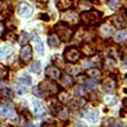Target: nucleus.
<instances>
[{"label": "nucleus", "instance_id": "24", "mask_svg": "<svg viewBox=\"0 0 127 127\" xmlns=\"http://www.w3.org/2000/svg\"><path fill=\"white\" fill-rule=\"evenodd\" d=\"M73 91H74V94L78 97L85 96L86 95H87V90L86 86L80 84H76L75 86H74Z\"/></svg>", "mask_w": 127, "mask_h": 127}, {"label": "nucleus", "instance_id": "31", "mask_svg": "<svg viewBox=\"0 0 127 127\" xmlns=\"http://www.w3.org/2000/svg\"><path fill=\"white\" fill-rule=\"evenodd\" d=\"M90 99L94 103V106L96 107L99 105V103L101 101V94L99 93V91H94L90 94Z\"/></svg>", "mask_w": 127, "mask_h": 127}, {"label": "nucleus", "instance_id": "22", "mask_svg": "<svg viewBox=\"0 0 127 127\" xmlns=\"http://www.w3.org/2000/svg\"><path fill=\"white\" fill-rule=\"evenodd\" d=\"M2 38L4 41H10L12 42H15L18 39V35L14 33L12 30L6 28V30H5L2 36Z\"/></svg>", "mask_w": 127, "mask_h": 127}, {"label": "nucleus", "instance_id": "38", "mask_svg": "<svg viewBox=\"0 0 127 127\" xmlns=\"http://www.w3.org/2000/svg\"><path fill=\"white\" fill-rule=\"evenodd\" d=\"M87 101L88 100L85 98L84 96H81L80 98H79L75 101L74 105L77 107H80V108H82V107H83L86 104Z\"/></svg>", "mask_w": 127, "mask_h": 127}, {"label": "nucleus", "instance_id": "10", "mask_svg": "<svg viewBox=\"0 0 127 127\" xmlns=\"http://www.w3.org/2000/svg\"><path fill=\"white\" fill-rule=\"evenodd\" d=\"M0 116L6 117L8 119H13L15 117V109L13 105L7 104L0 106Z\"/></svg>", "mask_w": 127, "mask_h": 127}, {"label": "nucleus", "instance_id": "36", "mask_svg": "<svg viewBox=\"0 0 127 127\" xmlns=\"http://www.w3.org/2000/svg\"><path fill=\"white\" fill-rule=\"evenodd\" d=\"M104 100L107 105L109 106H114L118 104V99L113 95H107L104 97Z\"/></svg>", "mask_w": 127, "mask_h": 127}, {"label": "nucleus", "instance_id": "47", "mask_svg": "<svg viewBox=\"0 0 127 127\" xmlns=\"http://www.w3.org/2000/svg\"><path fill=\"white\" fill-rule=\"evenodd\" d=\"M0 100H1V99H0Z\"/></svg>", "mask_w": 127, "mask_h": 127}, {"label": "nucleus", "instance_id": "21", "mask_svg": "<svg viewBox=\"0 0 127 127\" xmlns=\"http://www.w3.org/2000/svg\"><path fill=\"white\" fill-rule=\"evenodd\" d=\"M51 61H52L53 66L57 67V68H59V69H63V68H64V67H65L64 60V58L60 54H58V53L54 54L52 57Z\"/></svg>", "mask_w": 127, "mask_h": 127}, {"label": "nucleus", "instance_id": "45", "mask_svg": "<svg viewBox=\"0 0 127 127\" xmlns=\"http://www.w3.org/2000/svg\"><path fill=\"white\" fill-rule=\"evenodd\" d=\"M123 105L125 108H126V106H127V98L126 97H124L123 100Z\"/></svg>", "mask_w": 127, "mask_h": 127}, {"label": "nucleus", "instance_id": "27", "mask_svg": "<svg viewBox=\"0 0 127 127\" xmlns=\"http://www.w3.org/2000/svg\"><path fill=\"white\" fill-rule=\"evenodd\" d=\"M29 40H30V35L25 31H21L20 35H18L17 42L20 43L21 46H24L28 44Z\"/></svg>", "mask_w": 127, "mask_h": 127}, {"label": "nucleus", "instance_id": "23", "mask_svg": "<svg viewBox=\"0 0 127 127\" xmlns=\"http://www.w3.org/2000/svg\"><path fill=\"white\" fill-rule=\"evenodd\" d=\"M0 96L6 100H12L14 98V94L10 89L4 87L2 89H0Z\"/></svg>", "mask_w": 127, "mask_h": 127}, {"label": "nucleus", "instance_id": "41", "mask_svg": "<svg viewBox=\"0 0 127 127\" xmlns=\"http://www.w3.org/2000/svg\"><path fill=\"white\" fill-rule=\"evenodd\" d=\"M38 18H39L40 20L45 21V22H49L50 21V16H49V14L46 13H39V15H38Z\"/></svg>", "mask_w": 127, "mask_h": 127}, {"label": "nucleus", "instance_id": "16", "mask_svg": "<svg viewBox=\"0 0 127 127\" xmlns=\"http://www.w3.org/2000/svg\"><path fill=\"white\" fill-rule=\"evenodd\" d=\"M14 52L13 46L10 45H6L0 47V60H6L10 57Z\"/></svg>", "mask_w": 127, "mask_h": 127}, {"label": "nucleus", "instance_id": "4", "mask_svg": "<svg viewBox=\"0 0 127 127\" xmlns=\"http://www.w3.org/2000/svg\"><path fill=\"white\" fill-rule=\"evenodd\" d=\"M85 57L82 53L79 51V49L75 46H67L64 49L63 52V58L68 63L71 64H77L79 61L82 58V57Z\"/></svg>", "mask_w": 127, "mask_h": 127}, {"label": "nucleus", "instance_id": "20", "mask_svg": "<svg viewBox=\"0 0 127 127\" xmlns=\"http://www.w3.org/2000/svg\"><path fill=\"white\" fill-rule=\"evenodd\" d=\"M59 79L62 82V84L67 87H71L74 85V78H73V76L67 74V73H61Z\"/></svg>", "mask_w": 127, "mask_h": 127}, {"label": "nucleus", "instance_id": "28", "mask_svg": "<svg viewBox=\"0 0 127 127\" xmlns=\"http://www.w3.org/2000/svg\"><path fill=\"white\" fill-rule=\"evenodd\" d=\"M30 71L35 73V74L39 75L42 72V64L41 62L39 61H33L32 64L30 66V68H29Z\"/></svg>", "mask_w": 127, "mask_h": 127}, {"label": "nucleus", "instance_id": "2", "mask_svg": "<svg viewBox=\"0 0 127 127\" xmlns=\"http://www.w3.org/2000/svg\"><path fill=\"white\" fill-rule=\"evenodd\" d=\"M54 33L59 38L61 42H68L72 40L73 37L75 35V32L73 31L72 26L69 22L66 21H58L54 26Z\"/></svg>", "mask_w": 127, "mask_h": 127}, {"label": "nucleus", "instance_id": "14", "mask_svg": "<svg viewBox=\"0 0 127 127\" xmlns=\"http://www.w3.org/2000/svg\"><path fill=\"white\" fill-rule=\"evenodd\" d=\"M64 69L67 74L71 76H78L82 72V67L79 65H76V64L68 63L65 64Z\"/></svg>", "mask_w": 127, "mask_h": 127}, {"label": "nucleus", "instance_id": "6", "mask_svg": "<svg viewBox=\"0 0 127 127\" xmlns=\"http://www.w3.org/2000/svg\"><path fill=\"white\" fill-rule=\"evenodd\" d=\"M17 14L23 18H29L34 13V9L30 4L26 2H21L17 6Z\"/></svg>", "mask_w": 127, "mask_h": 127}, {"label": "nucleus", "instance_id": "8", "mask_svg": "<svg viewBox=\"0 0 127 127\" xmlns=\"http://www.w3.org/2000/svg\"><path fill=\"white\" fill-rule=\"evenodd\" d=\"M33 56V49L30 44L24 45L20 50V61L23 63L31 61Z\"/></svg>", "mask_w": 127, "mask_h": 127}, {"label": "nucleus", "instance_id": "25", "mask_svg": "<svg viewBox=\"0 0 127 127\" xmlns=\"http://www.w3.org/2000/svg\"><path fill=\"white\" fill-rule=\"evenodd\" d=\"M18 82L22 85L30 86L32 85V77L28 73L24 72L18 77Z\"/></svg>", "mask_w": 127, "mask_h": 127}, {"label": "nucleus", "instance_id": "12", "mask_svg": "<svg viewBox=\"0 0 127 127\" xmlns=\"http://www.w3.org/2000/svg\"><path fill=\"white\" fill-rule=\"evenodd\" d=\"M82 118H84L87 121L90 122V123H96L98 121L99 117V111L97 110H91V109H86L82 111Z\"/></svg>", "mask_w": 127, "mask_h": 127}, {"label": "nucleus", "instance_id": "37", "mask_svg": "<svg viewBox=\"0 0 127 127\" xmlns=\"http://www.w3.org/2000/svg\"><path fill=\"white\" fill-rule=\"evenodd\" d=\"M32 94L38 98H45L46 97L45 94L38 88V86H35L32 88Z\"/></svg>", "mask_w": 127, "mask_h": 127}, {"label": "nucleus", "instance_id": "43", "mask_svg": "<svg viewBox=\"0 0 127 127\" xmlns=\"http://www.w3.org/2000/svg\"><path fill=\"white\" fill-rule=\"evenodd\" d=\"M119 117L120 118H126V108L123 107V108H121L119 111Z\"/></svg>", "mask_w": 127, "mask_h": 127}, {"label": "nucleus", "instance_id": "33", "mask_svg": "<svg viewBox=\"0 0 127 127\" xmlns=\"http://www.w3.org/2000/svg\"><path fill=\"white\" fill-rule=\"evenodd\" d=\"M127 38V33L126 30H120L116 33L115 39L118 42H126Z\"/></svg>", "mask_w": 127, "mask_h": 127}, {"label": "nucleus", "instance_id": "26", "mask_svg": "<svg viewBox=\"0 0 127 127\" xmlns=\"http://www.w3.org/2000/svg\"><path fill=\"white\" fill-rule=\"evenodd\" d=\"M99 83L100 81L98 79H94V78H88L85 80V85L90 90H95Z\"/></svg>", "mask_w": 127, "mask_h": 127}, {"label": "nucleus", "instance_id": "15", "mask_svg": "<svg viewBox=\"0 0 127 127\" xmlns=\"http://www.w3.org/2000/svg\"><path fill=\"white\" fill-rule=\"evenodd\" d=\"M54 2L57 8L61 11L64 12L72 8V0H54Z\"/></svg>", "mask_w": 127, "mask_h": 127}, {"label": "nucleus", "instance_id": "42", "mask_svg": "<svg viewBox=\"0 0 127 127\" xmlns=\"http://www.w3.org/2000/svg\"><path fill=\"white\" fill-rule=\"evenodd\" d=\"M16 88V92L18 95H23L27 92V90H25V88H24L21 86H17L15 87Z\"/></svg>", "mask_w": 127, "mask_h": 127}, {"label": "nucleus", "instance_id": "35", "mask_svg": "<svg viewBox=\"0 0 127 127\" xmlns=\"http://www.w3.org/2000/svg\"><path fill=\"white\" fill-rule=\"evenodd\" d=\"M79 7L83 10H87L92 8V2L90 0H80L79 2Z\"/></svg>", "mask_w": 127, "mask_h": 127}, {"label": "nucleus", "instance_id": "29", "mask_svg": "<svg viewBox=\"0 0 127 127\" xmlns=\"http://www.w3.org/2000/svg\"><path fill=\"white\" fill-rule=\"evenodd\" d=\"M69 112H70L69 111V109H68L66 106H64L62 104L61 106V107H60L59 111H58V112H57V116H58L61 119L65 120V119H67L68 115H69Z\"/></svg>", "mask_w": 127, "mask_h": 127}, {"label": "nucleus", "instance_id": "3", "mask_svg": "<svg viewBox=\"0 0 127 127\" xmlns=\"http://www.w3.org/2000/svg\"><path fill=\"white\" fill-rule=\"evenodd\" d=\"M38 86L44 94L47 93L50 96H56L61 91L64 90V88L60 84H58L56 80L47 79V78L40 82Z\"/></svg>", "mask_w": 127, "mask_h": 127}, {"label": "nucleus", "instance_id": "13", "mask_svg": "<svg viewBox=\"0 0 127 127\" xmlns=\"http://www.w3.org/2000/svg\"><path fill=\"white\" fill-rule=\"evenodd\" d=\"M32 102L34 107V111H35V116L37 118H39V117H42L45 115L46 108L40 100H38L35 98H32Z\"/></svg>", "mask_w": 127, "mask_h": 127}, {"label": "nucleus", "instance_id": "40", "mask_svg": "<svg viewBox=\"0 0 127 127\" xmlns=\"http://www.w3.org/2000/svg\"><path fill=\"white\" fill-rule=\"evenodd\" d=\"M112 32H113V31H112V28L109 26L107 25H104L103 26V28H101V33L102 35H104V36H110Z\"/></svg>", "mask_w": 127, "mask_h": 127}, {"label": "nucleus", "instance_id": "17", "mask_svg": "<svg viewBox=\"0 0 127 127\" xmlns=\"http://www.w3.org/2000/svg\"><path fill=\"white\" fill-rule=\"evenodd\" d=\"M57 99L61 103H62L63 104H66L70 103L71 101L73 100V96L70 94L69 92H66L64 91V90L61 91L59 94H57Z\"/></svg>", "mask_w": 127, "mask_h": 127}, {"label": "nucleus", "instance_id": "46", "mask_svg": "<svg viewBox=\"0 0 127 127\" xmlns=\"http://www.w3.org/2000/svg\"><path fill=\"white\" fill-rule=\"evenodd\" d=\"M126 88H124V94H126Z\"/></svg>", "mask_w": 127, "mask_h": 127}, {"label": "nucleus", "instance_id": "9", "mask_svg": "<svg viewBox=\"0 0 127 127\" xmlns=\"http://www.w3.org/2000/svg\"><path fill=\"white\" fill-rule=\"evenodd\" d=\"M61 70L59 68L53 65H49L46 67L45 70V76L47 79H50L53 80L59 79L61 76Z\"/></svg>", "mask_w": 127, "mask_h": 127}, {"label": "nucleus", "instance_id": "32", "mask_svg": "<svg viewBox=\"0 0 127 127\" xmlns=\"http://www.w3.org/2000/svg\"><path fill=\"white\" fill-rule=\"evenodd\" d=\"M106 3L108 7L114 11L119 10L121 6L119 0H106Z\"/></svg>", "mask_w": 127, "mask_h": 127}, {"label": "nucleus", "instance_id": "34", "mask_svg": "<svg viewBox=\"0 0 127 127\" xmlns=\"http://www.w3.org/2000/svg\"><path fill=\"white\" fill-rule=\"evenodd\" d=\"M57 122L51 117H44L43 122L41 124V126H56Z\"/></svg>", "mask_w": 127, "mask_h": 127}, {"label": "nucleus", "instance_id": "7", "mask_svg": "<svg viewBox=\"0 0 127 127\" xmlns=\"http://www.w3.org/2000/svg\"><path fill=\"white\" fill-rule=\"evenodd\" d=\"M79 51L83 54L85 57H92L96 54V49L94 46L92 45V43L90 42L82 41L80 42L79 46Z\"/></svg>", "mask_w": 127, "mask_h": 127}, {"label": "nucleus", "instance_id": "1", "mask_svg": "<svg viewBox=\"0 0 127 127\" xmlns=\"http://www.w3.org/2000/svg\"><path fill=\"white\" fill-rule=\"evenodd\" d=\"M103 16V13L95 9H90L82 11L79 14L80 25L83 27H100L102 24L100 19Z\"/></svg>", "mask_w": 127, "mask_h": 127}, {"label": "nucleus", "instance_id": "5", "mask_svg": "<svg viewBox=\"0 0 127 127\" xmlns=\"http://www.w3.org/2000/svg\"><path fill=\"white\" fill-rule=\"evenodd\" d=\"M111 24L115 28L122 30L125 29L126 27V13H116L109 17Z\"/></svg>", "mask_w": 127, "mask_h": 127}, {"label": "nucleus", "instance_id": "44", "mask_svg": "<svg viewBox=\"0 0 127 127\" xmlns=\"http://www.w3.org/2000/svg\"><path fill=\"white\" fill-rule=\"evenodd\" d=\"M6 28L5 26V24L2 22H0V38H2L5 30H6Z\"/></svg>", "mask_w": 127, "mask_h": 127}, {"label": "nucleus", "instance_id": "18", "mask_svg": "<svg viewBox=\"0 0 127 127\" xmlns=\"http://www.w3.org/2000/svg\"><path fill=\"white\" fill-rule=\"evenodd\" d=\"M61 40L59 38L57 37L56 34H50L49 36L47 37V44L48 46L51 48H56L58 49L61 46Z\"/></svg>", "mask_w": 127, "mask_h": 127}, {"label": "nucleus", "instance_id": "19", "mask_svg": "<svg viewBox=\"0 0 127 127\" xmlns=\"http://www.w3.org/2000/svg\"><path fill=\"white\" fill-rule=\"evenodd\" d=\"M85 75L88 78H94V79H99L102 75H103V73H102L101 70L98 67H90L88 68L85 71Z\"/></svg>", "mask_w": 127, "mask_h": 127}, {"label": "nucleus", "instance_id": "30", "mask_svg": "<svg viewBox=\"0 0 127 127\" xmlns=\"http://www.w3.org/2000/svg\"><path fill=\"white\" fill-rule=\"evenodd\" d=\"M9 68L0 63V80H6L9 78Z\"/></svg>", "mask_w": 127, "mask_h": 127}, {"label": "nucleus", "instance_id": "39", "mask_svg": "<svg viewBox=\"0 0 127 127\" xmlns=\"http://www.w3.org/2000/svg\"><path fill=\"white\" fill-rule=\"evenodd\" d=\"M35 43H36V45H35V50H36V51L39 53L40 55H42V56H43L44 55V45H43V43H42V39L41 40H39V41H37V42H35Z\"/></svg>", "mask_w": 127, "mask_h": 127}, {"label": "nucleus", "instance_id": "11", "mask_svg": "<svg viewBox=\"0 0 127 127\" xmlns=\"http://www.w3.org/2000/svg\"><path fill=\"white\" fill-rule=\"evenodd\" d=\"M101 83H102V88H103V90L107 93L113 92L117 89V87H118L117 81L111 79V77H108V78H107V79H104L102 81Z\"/></svg>", "mask_w": 127, "mask_h": 127}]
</instances>
